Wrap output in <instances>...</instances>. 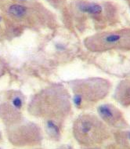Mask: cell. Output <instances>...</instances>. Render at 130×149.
<instances>
[{"mask_svg": "<svg viewBox=\"0 0 130 149\" xmlns=\"http://www.w3.org/2000/svg\"><path fill=\"white\" fill-rule=\"evenodd\" d=\"M74 134L77 141L85 145L99 144L109 136L104 124L97 117L90 115H85L77 119Z\"/></svg>", "mask_w": 130, "mask_h": 149, "instance_id": "cell-1", "label": "cell"}, {"mask_svg": "<svg viewBox=\"0 0 130 149\" xmlns=\"http://www.w3.org/2000/svg\"><path fill=\"white\" fill-rule=\"evenodd\" d=\"M86 45L92 50H106L111 49H130V29L104 32L90 37Z\"/></svg>", "mask_w": 130, "mask_h": 149, "instance_id": "cell-2", "label": "cell"}, {"mask_svg": "<svg viewBox=\"0 0 130 149\" xmlns=\"http://www.w3.org/2000/svg\"><path fill=\"white\" fill-rule=\"evenodd\" d=\"M9 137L13 144L17 146L33 145L41 141V132L36 126H23L10 132Z\"/></svg>", "mask_w": 130, "mask_h": 149, "instance_id": "cell-3", "label": "cell"}, {"mask_svg": "<svg viewBox=\"0 0 130 149\" xmlns=\"http://www.w3.org/2000/svg\"><path fill=\"white\" fill-rule=\"evenodd\" d=\"M98 113L105 123L115 127H125V121L122 115L114 106L103 104L98 108Z\"/></svg>", "mask_w": 130, "mask_h": 149, "instance_id": "cell-4", "label": "cell"}, {"mask_svg": "<svg viewBox=\"0 0 130 149\" xmlns=\"http://www.w3.org/2000/svg\"><path fill=\"white\" fill-rule=\"evenodd\" d=\"M117 99L121 104L125 105L130 104V82H122L117 88Z\"/></svg>", "mask_w": 130, "mask_h": 149, "instance_id": "cell-5", "label": "cell"}, {"mask_svg": "<svg viewBox=\"0 0 130 149\" xmlns=\"http://www.w3.org/2000/svg\"><path fill=\"white\" fill-rule=\"evenodd\" d=\"M79 9L83 13H87L92 15H98L102 13L103 8L101 6L96 3L82 2L79 5Z\"/></svg>", "mask_w": 130, "mask_h": 149, "instance_id": "cell-6", "label": "cell"}, {"mask_svg": "<svg viewBox=\"0 0 130 149\" xmlns=\"http://www.w3.org/2000/svg\"><path fill=\"white\" fill-rule=\"evenodd\" d=\"M46 131L52 138L58 139L60 134V130L58 124H56L54 120H48L46 124Z\"/></svg>", "mask_w": 130, "mask_h": 149, "instance_id": "cell-7", "label": "cell"}, {"mask_svg": "<svg viewBox=\"0 0 130 149\" xmlns=\"http://www.w3.org/2000/svg\"><path fill=\"white\" fill-rule=\"evenodd\" d=\"M8 11L11 15L17 17H21L26 13L27 9L24 6L19 5V4H14V5L10 6L9 7Z\"/></svg>", "mask_w": 130, "mask_h": 149, "instance_id": "cell-8", "label": "cell"}, {"mask_svg": "<svg viewBox=\"0 0 130 149\" xmlns=\"http://www.w3.org/2000/svg\"><path fill=\"white\" fill-rule=\"evenodd\" d=\"M74 104L77 106V107H79V106L82 105V97L79 94H75L74 97Z\"/></svg>", "mask_w": 130, "mask_h": 149, "instance_id": "cell-9", "label": "cell"}, {"mask_svg": "<svg viewBox=\"0 0 130 149\" xmlns=\"http://www.w3.org/2000/svg\"><path fill=\"white\" fill-rule=\"evenodd\" d=\"M13 104L16 108H21L22 107V100L20 97H15L13 100Z\"/></svg>", "mask_w": 130, "mask_h": 149, "instance_id": "cell-10", "label": "cell"}, {"mask_svg": "<svg viewBox=\"0 0 130 149\" xmlns=\"http://www.w3.org/2000/svg\"><path fill=\"white\" fill-rule=\"evenodd\" d=\"M128 135H129V140H130V132H129V134H128Z\"/></svg>", "mask_w": 130, "mask_h": 149, "instance_id": "cell-11", "label": "cell"}, {"mask_svg": "<svg viewBox=\"0 0 130 149\" xmlns=\"http://www.w3.org/2000/svg\"><path fill=\"white\" fill-rule=\"evenodd\" d=\"M1 20H2V17H0V21H1Z\"/></svg>", "mask_w": 130, "mask_h": 149, "instance_id": "cell-12", "label": "cell"}, {"mask_svg": "<svg viewBox=\"0 0 130 149\" xmlns=\"http://www.w3.org/2000/svg\"><path fill=\"white\" fill-rule=\"evenodd\" d=\"M0 149H2V148H0Z\"/></svg>", "mask_w": 130, "mask_h": 149, "instance_id": "cell-13", "label": "cell"}]
</instances>
